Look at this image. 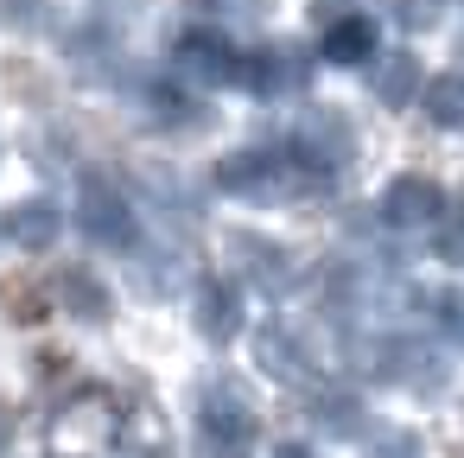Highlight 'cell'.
<instances>
[{"label":"cell","mask_w":464,"mask_h":458,"mask_svg":"<svg viewBox=\"0 0 464 458\" xmlns=\"http://www.w3.org/2000/svg\"><path fill=\"white\" fill-rule=\"evenodd\" d=\"M198 7L210 20H261V14H274V0H198Z\"/></svg>","instance_id":"27"},{"label":"cell","mask_w":464,"mask_h":458,"mask_svg":"<svg viewBox=\"0 0 464 458\" xmlns=\"http://www.w3.org/2000/svg\"><path fill=\"white\" fill-rule=\"evenodd\" d=\"M274 458H318V452H312V445H299V439H286V445H280Z\"/></svg>","instance_id":"29"},{"label":"cell","mask_w":464,"mask_h":458,"mask_svg":"<svg viewBox=\"0 0 464 458\" xmlns=\"http://www.w3.org/2000/svg\"><path fill=\"white\" fill-rule=\"evenodd\" d=\"M64 52H71V71H77L83 83H109V90L128 83V52H121V39H115L102 20H90L83 33H71Z\"/></svg>","instance_id":"10"},{"label":"cell","mask_w":464,"mask_h":458,"mask_svg":"<svg viewBox=\"0 0 464 458\" xmlns=\"http://www.w3.org/2000/svg\"><path fill=\"white\" fill-rule=\"evenodd\" d=\"M445 217V191L432 185V179H420V172H401L388 191H382V223L388 229H426V223H439Z\"/></svg>","instance_id":"11"},{"label":"cell","mask_w":464,"mask_h":458,"mask_svg":"<svg viewBox=\"0 0 464 458\" xmlns=\"http://www.w3.org/2000/svg\"><path fill=\"white\" fill-rule=\"evenodd\" d=\"M223 248H229V261H236V274L242 280H255L261 293H274V299H286L293 287H299V261L274 242V236H255V229H229L223 236Z\"/></svg>","instance_id":"7"},{"label":"cell","mask_w":464,"mask_h":458,"mask_svg":"<svg viewBox=\"0 0 464 458\" xmlns=\"http://www.w3.org/2000/svg\"><path fill=\"white\" fill-rule=\"evenodd\" d=\"M191 325H198V337H210V344L242 337V293H236L229 280H204V287L191 293Z\"/></svg>","instance_id":"13"},{"label":"cell","mask_w":464,"mask_h":458,"mask_svg":"<svg viewBox=\"0 0 464 458\" xmlns=\"http://www.w3.org/2000/svg\"><path fill=\"white\" fill-rule=\"evenodd\" d=\"M369 90H375V102L382 109H413L420 102V90H426V71H420V58L413 52H375V71H369Z\"/></svg>","instance_id":"15"},{"label":"cell","mask_w":464,"mask_h":458,"mask_svg":"<svg viewBox=\"0 0 464 458\" xmlns=\"http://www.w3.org/2000/svg\"><path fill=\"white\" fill-rule=\"evenodd\" d=\"M318 58H324V64H343V71L369 64V58H375V20H369V14H337V20L324 26V39H318Z\"/></svg>","instance_id":"16"},{"label":"cell","mask_w":464,"mask_h":458,"mask_svg":"<svg viewBox=\"0 0 464 458\" xmlns=\"http://www.w3.org/2000/svg\"><path fill=\"white\" fill-rule=\"evenodd\" d=\"M0 306H7V318L33 325V318L52 312V280H7V287H0Z\"/></svg>","instance_id":"24"},{"label":"cell","mask_w":464,"mask_h":458,"mask_svg":"<svg viewBox=\"0 0 464 458\" xmlns=\"http://www.w3.org/2000/svg\"><path fill=\"white\" fill-rule=\"evenodd\" d=\"M128 268H134V287H140L147 299H172V293L185 287V261H179L172 248H140Z\"/></svg>","instance_id":"21"},{"label":"cell","mask_w":464,"mask_h":458,"mask_svg":"<svg viewBox=\"0 0 464 458\" xmlns=\"http://www.w3.org/2000/svg\"><path fill=\"white\" fill-rule=\"evenodd\" d=\"M388 7H394V20H401L407 33H426V26H439L445 0H388Z\"/></svg>","instance_id":"26"},{"label":"cell","mask_w":464,"mask_h":458,"mask_svg":"<svg viewBox=\"0 0 464 458\" xmlns=\"http://www.w3.org/2000/svg\"><path fill=\"white\" fill-rule=\"evenodd\" d=\"M7 445H14V426H7V420H0V458H7Z\"/></svg>","instance_id":"30"},{"label":"cell","mask_w":464,"mask_h":458,"mask_svg":"<svg viewBox=\"0 0 464 458\" xmlns=\"http://www.w3.org/2000/svg\"><path fill=\"white\" fill-rule=\"evenodd\" d=\"M255 369L274 375V382H305V375H312V350H305V337H293L286 325H261V331H255Z\"/></svg>","instance_id":"14"},{"label":"cell","mask_w":464,"mask_h":458,"mask_svg":"<svg viewBox=\"0 0 464 458\" xmlns=\"http://www.w3.org/2000/svg\"><path fill=\"white\" fill-rule=\"evenodd\" d=\"M439 255H445L451 268H464V210L445 217V229H439Z\"/></svg>","instance_id":"28"},{"label":"cell","mask_w":464,"mask_h":458,"mask_svg":"<svg viewBox=\"0 0 464 458\" xmlns=\"http://www.w3.org/2000/svg\"><path fill=\"white\" fill-rule=\"evenodd\" d=\"M147 122H153V128L185 134V128H210V109H204L198 96L172 90V83H153V90H147Z\"/></svg>","instance_id":"20"},{"label":"cell","mask_w":464,"mask_h":458,"mask_svg":"<svg viewBox=\"0 0 464 458\" xmlns=\"http://www.w3.org/2000/svg\"><path fill=\"white\" fill-rule=\"evenodd\" d=\"M7 236H14L26 255H52V242L64 236V210H58L52 198H26V204L7 210Z\"/></svg>","instance_id":"17"},{"label":"cell","mask_w":464,"mask_h":458,"mask_svg":"<svg viewBox=\"0 0 464 458\" xmlns=\"http://www.w3.org/2000/svg\"><path fill=\"white\" fill-rule=\"evenodd\" d=\"M356 356H362V369H375V375L394 382V388H413V395L445 388V363H439V350L420 344V337H362Z\"/></svg>","instance_id":"3"},{"label":"cell","mask_w":464,"mask_h":458,"mask_svg":"<svg viewBox=\"0 0 464 458\" xmlns=\"http://www.w3.org/2000/svg\"><path fill=\"white\" fill-rule=\"evenodd\" d=\"M305 52L299 45H255V52H236V77L248 96H299L305 90Z\"/></svg>","instance_id":"8"},{"label":"cell","mask_w":464,"mask_h":458,"mask_svg":"<svg viewBox=\"0 0 464 458\" xmlns=\"http://www.w3.org/2000/svg\"><path fill=\"white\" fill-rule=\"evenodd\" d=\"M0 26L20 39H39L58 26V0H0Z\"/></svg>","instance_id":"22"},{"label":"cell","mask_w":464,"mask_h":458,"mask_svg":"<svg viewBox=\"0 0 464 458\" xmlns=\"http://www.w3.org/2000/svg\"><path fill=\"white\" fill-rule=\"evenodd\" d=\"M172 64H179V77L198 83V90H223V83L236 77V52H229V39L210 33V26H191V33L172 45Z\"/></svg>","instance_id":"9"},{"label":"cell","mask_w":464,"mask_h":458,"mask_svg":"<svg viewBox=\"0 0 464 458\" xmlns=\"http://www.w3.org/2000/svg\"><path fill=\"white\" fill-rule=\"evenodd\" d=\"M198 445H204V458H248L255 452V407L242 401L236 382L198 388Z\"/></svg>","instance_id":"2"},{"label":"cell","mask_w":464,"mask_h":458,"mask_svg":"<svg viewBox=\"0 0 464 458\" xmlns=\"http://www.w3.org/2000/svg\"><path fill=\"white\" fill-rule=\"evenodd\" d=\"M293 153L299 160H312L318 172H343L356 153H362V141H356V122L343 115V109H331V102H305V115H299V128H293Z\"/></svg>","instance_id":"5"},{"label":"cell","mask_w":464,"mask_h":458,"mask_svg":"<svg viewBox=\"0 0 464 458\" xmlns=\"http://www.w3.org/2000/svg\"><path fill=\"white\" fill-rule=\"evenodd\" d=\"M369 458H426V439L407 426H382V433H369Z\"/></svg>","instance_id":"25"},{"label":"cell","mask_w":464,"mask_h":458,"mask_svg":"<svg viewBox=\"0 0 464 458\" xmlns=\"http://www.w3.org/2000/svg\"><path fill=\"white\" fill-rule=\"evenodd\" d=\"M109 439H115V401L102 388H77L52 414V452L58 458H102Z\"/></svg>","instance_id":"4"},{"label":"cell","mask_w":464,"mask_h":458,"mask_svg":"<svg viewBox=\"0 0 464 458\" xmlns=\"http://www.w3.org/2000/svg\"><path fill=\"white\" fill-rule=\"evenodd\" d=\"M312 426L331 439H356L369 426V407L356 388H312Z\"/></svg>","instance_id":"18"},{"label":"cell","mask_w":464,"mask_h":458,"mask_svg":"<svg viewBox=\"0 0 464 458\" xmlns=\"http://www.w3.org/2000/svg\"><path fill=\"white\" fill-rule=\"evenodd\" d=\"M52 306L71 312L77 325H109V318H115V293H109L90 268H64V274L52 280Z\"/></svg>","instance_id":"12"},{"label":"cell","mask_w":464,"mask_h":458,"mask_svg":"<svg viewBox=\"0 0 464 458\" xmlns=\"http://www.w3.org/2000/svg\"><path fill=\"white\" fill-rule=\"evenodd\" d=\"M115 439H128L140 458H160L166 452V414H160V401L153 395H134L128 414H115Z\"/></svg>","instance_id":"19"},{"label":"cell","mask_w":464,"mask_h":458,"mask_svg":"<svg viewBox=\"0 0 464 458\" xmlns=\"http://www.w3.org/2000/svg\"><path fill=\"white\" fill-rule=\"evenodd\" d=\"M217 185H223L229 198H248V204H293V198L331 191V172H318V166L299 160V153L242 147V153H223V160H217Z\"/></svg>","instance_id":"1"},{"label":"cell","mask_w":464,"mask_h":458,"mask_svg":"<svg viewBox=\"0 0 464 458\" xmlns=\"http://www.w3.org/2000/svg\"><path fill=\"white\" fill-rule=\"evenodd\" d=\"M77 229H83V242H96V248H134L140 242V217H134V204L121 198V185H109V179H83V191H77Z\"/></svg>","instance_id":"6"},{"label":"cell","mask_w":464,"mask_h":458,"mask_svg":"<svg viewBox=\"0 0 464 458\" xmlns=\"http://www.w3.org/2000/svg\"><path fill=\"white\" fill-rule=\"evenodd\" d=\"M420 102H426V122L432 128H464V83L458 77H432L420 90Z\"/></svg>","instance_id":"23"}]
</instances>
